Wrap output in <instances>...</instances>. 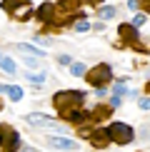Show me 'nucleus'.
<instances>
[{
  "label": "nucleus",
  "mask_w": 150,
  "mask_h": 152,
  "mask_svg": "<svg viewBox=\"0 0 150 152\" xmlns=\"http://www.w3.org/2000/svg\"><path fill=\"white\" fill-rule=\"evenodd\" d=\"M85 97H88V95L83 90H60V92L53 95V105H55V110H58V112L75 110V107H83Z\"/></svg>",
  "instance_id": "f257e3e1"
},
{
  "label": "nucleus",
  "mask_w": 150,
  "mask_h": 152,
  "mask_svg": "<svg viewBox=\"0 0 150 152\" xmlns=\"http://www.w3.org/2000/svg\"><path fill=\"white\" fill-rule=\"evenodd\" d=\"M85 80H88V85H93V87H105L108 82H112V70H110V65L100 62V65L85 70Z\"/></svg>",
  "instance_id": "f03ea898"
},
{
  "label": "nucleus",
  "mask_w": 150,
  "mask_h": 152,
  "mask_svg": "<svg viewBox=\"0 0 150 152\" xmlns=\"http://www.w3.org/2000/svg\"><path fill=\"white\" fill-rule=\"evenodd\" d=\"M108 137H110V142H115V145H130L135 140V130L130 127V125H125V122H112L108 127Z\"/></svg>",
  "instance_id": "7ed1b4c3"
},
{
  "label": "nucleus",
  "mask_w": 150,
  "mask_h": 152,
  "mask_svg": "<svg viewBox=\"0 0 150 152\" xmlns=\"http://www.w3.org/2000/svg\"><path fill=\"white\" fill-rule=\"evenodd\" d=\"M0 150L3 152H18L20 150V135L0 125Z\"/></svg>",
  "instance_id": "20e7f679"
},
{
  "label": "nucleus",
  "mask_w": 150,
  "mask_h": 152,
  "mask_svg": "<svg viewBox=\"0 0 150 152\" xmlns=\"http://www.w3.org/2000/svg\"><path fill=\"white\" fill-rule=\"evenodd\" d=\"M60 117L68 120V122H73V125H85V122H90V112H85L83 107H75V110H62Z\"/></svg>",
  "instance_id": "39448f33"
},
{
  "label": "nucleus",
  "mask_w": 150,
  "mask_h": 152,
  "mask_svg": "<svg viewBox=\"0 0 150 152\" xmlns=\"http://www.w3.org/2000/svg\"><path fill=\"white\" fill-rule=\"evenodd\" d=\"M48 145H50L53 150H68V152L78 150V142H75V140H68L65 135H53V137H48Z\"/></svg>",
  "instance_id": "423d86ee"
},
{
  "label": "nucleus",
  "mask_w": 150,
  "mask_h": 152,
  "mask_svg": "<svg viewBox=\"0 0 150 152\" xmlns=\"http://www.w3.org/2000/svg\"><path fill=\"white\" fill-rule=\"evenodd\" d=\"M80 5H83V0H55V8H60L62 12H68V15H75V18H85L80 10Z\"/></svg>",
  "instance_id": "0eeeda50"
},
{
  "label": "nucleus",
  "mask_w": 150,
  "mask_h": 152,
  "mask_svg": "<svg viewBox=\"0 0 150 152\" xmlns=\"http://www.w3.org/2000/svg\"><path fill=\"white\" fill-rule=\"evenodd\" d=\"M88 140H90V145H93V147H95V150H105V147H108V145H110L108 130H100V127H98V130H93Z\"/></svg>",
  "instance_id": "6e6552de"
},
{
  "label": "nucleus",
  "mask_w": 150,
  "mask_h": 152,
  "mask_svg": "<svg viewBox=\"0 0 150 152\" xmlns=\"http://www.w3.org/2000/svg\"><path fill=\"white\" fill-rule=\"evenodd\" d=\"M35 15H38L40 23H53L55 20V3H43L40 8L35 10Z\"/></svg>",
  "instance_id": "1a4fd4ad"
},
{
  "label": "nucleus",
  "mask_w": 150,
  "mask_h": 152,
  "mask_svg": "<svg viewBox=\"0 0 150 152\" xmlns=\"http://www.w3.org/2000/svg\"><path fill=\"white\" fill-rule=\"evenodd\" d=\"M118 35H120L125 42H133V40H138V28H135L133 23H120V28H118Z\"/></svg>",
  "instance_id": "9d476101"
},
{
  "label": "nucleus",
  "mask_w": 150,
  "mask_h": 152,
  "mask_svg": "<svg viewBox=\"0 0 150 152\" xmlns=\"http://www.w3.org/2000/svg\"><path fill=\"white\" fill-rule=\"evenodd\" d=\"M28 5H30V0H3V3H0V8L8 12V15H15L20 8H28Z\"/></svg>",
  "instance_id": "9b49d317"
},
{
  "label": "nucleus",
  "mask_w": 150,
  "mask_h": 152,
  "mask_svg": "<svg viewBox=\"0 0 150 152\" xmlns=\"http://www.w3.org/2000/svg\"><path fill=\"white\" fill-rule=\"evenodd\" d=\"M110 112H112L110 105H98L95 110L90 112V120H93V122H103L105 117H110Z\"/></svg>",
  "instance_id": "f8f14e48"
},
{
  "label": "nucleus",
  "mask_w": 150,
  "mask_h": 152,
  "mask_svg": "<svg viewBox=\"0 0 150 152\" xmlns=\"http://www.w3.org/2000/svg\"><path fill=\"white\" fill-rule=\"evenodd\" d=\"M48 115H45V112H33V115H28V117H25V122H28V125H35V127H43V125H45L48 122Z\"/></svg>",
  "instance_id": "ddd939ff"
},
{
  "label": "nucleus",
  "mask_w": 150,
  "mask_h": 152,
  "mask_svg": "<svg viewBox=\"0 0 150 152\" xmlns=\"http://www.w3.org/2000/svg\"><path fill=\"white\" fill-rule=\"evenodd\" d=\"M5 95L12 100V102H20V100L25 97V92H23V87H18V85H8L5 87Z\"/></svg>",
  "instance_id": "4468645a"
},
{
  "label": "nucleus",
  "mask_w": 150,
  "mask_h": 152,
  "mask_svg": "<svg viewBox=\"0 0 150 152\" xmlns=\"http://www.w3.org/2000/svg\"><path fill=\"white\" fill-rule=\"evenodd\" d=\"M23 77L28 80V82H33V85H43V82L48 80V72L45 70H43V72H25Z\"/></svg>",
  "instance_id": "2eb2a0df"
},
{
  "label": "nucleus",
  "mask_w": 150,
  "mask_h": 152,
  "mask_svg": "<svg viewBox=\"0 0 150 152\" xmlns=\"http://www.w3.org/2000/svg\"><path fill=\"white\" fill-rule=\"evenodd\" d=\"M18 50H20V53H25V55H35V58H40V60L45 58L40 48H33V45H28V42H20V45H18Z\"/></svg>",
  "instance_id": "dca6fc26"
},
{
  "label": "nucleus",
  "mask_w": 150,
  "mask_h": 152,
  "mask_svg": "<svg viewBox=\"0 0 150 152\" xmlns=\"http://www.w3.org/2000/svg\"><path fill=\"white\" fill-rule=\"evenodd\" d=\"M0 67H3L5 72H10V75H15V70H18V67H15V62H12L8 55H3V53H0Z\"/></svg>",
  "instance_id": "f3484780"
},
{
  "label": "nucleus",
  "mask_w": 150,
  "mask_h": 152,
  "mask_svg": "<svg viewBox=\"0 0 150 152\" xmlns=\"http://www.w3.org/2000/svg\"><path fill=\"white\" fill-rule=\"evenodd\" d=\"M98 15L103 18V20H112V18H115V8H110V5H103V8H100L98 5Z\"/></svg>",
  "instance_id": "a211bd4d"
},
{
  "label": "nucleus",
  "mask_w": 150,
  "mask_h": 152,
  "mask_svg": "<svg viewBox=\"0 0 150 152\" xmlns=\"http://www.w3.org/2000/svg\"><path fill=\"white\" fill-rule=\"evenodd\" d=\"M73 28H75V33H88V30H90V23H88L85 18H78Z\"/></svg>",
  "instance_id": "6ab92c4d"
},
{
  "label": "nucleus",
  "mask_w": 150,
  "mask_h": 152,
  "mask_svg": "<svg viewBox=\"0 0 150 152\" xmlns=\"http://www.w3.org/2000/svg\"><path fill=\"white\" fill-rule=\"evenodd\" d=\"M70 75H73V77L85 75V65H83V62H70Z\"/></svg>",
  "instance_id": "aec40b11"
},
{
  "label": "nucleus",
  "mask_w": 150,
  "mask_h": 152,
  "mask_svg": "<svg viewBox=\"0 0 150 152\" xmlns=\"http://www.w3.org/2000/svg\"><path fill=\"white\" fill-rule=\"evenodd\" d=\"M145 23H148L145 12H138V10H135V15H133V25H135V28H143Z\"/></svg>",
  "instance_id": "412c9836"
},
{
  "label": "nucleus",
  "mask_w": 150,
  "mask_h": 152,
  "mask_svg": "<svg viewBox=\"0 0 150 152\" xmlns=\"http://www.w3.org/2000/svg\"><path fill=\"white\" fill-rule=\"evenodd\" d=\"M35 42H38V45H45V48H50V45H53V37H45V35H40V33H38L35 35Z\"/></svg>",
  "instance_id": "4be33fe9"
},
{
  "label": "nucleus",
  "mask_w": 150,
  "mask_h": 152,
  "mask_svg": "<svg viewBox=\"0 0 150 152\" xmlns=\"http://www.w3.org/2000/svg\"><path fill=\"white\" fill-rule=\"evenodd\" d=\"M112 95H120V97H125V95H128V87H125L123 82H115V85H112Z\"/></svg>",
  "instance_id": "5701e85b"
},
{
  "label": "nucleus",
  "mask_w": 150,
  "mask_h": 152,
  "mask_svg": "<svg viewBox=\"0 0 150 152\" xmlns=\"http://www.w3.org/2000/svg\"><path fill=\"white\" fill-rule=\"evenodd\" d=\"M23 62L28 67H40V58H35V55H28V58H23Z\"/></svg>",
  "instance_id": "b1692460"
},
{
  "label": "nucleus",
  "mask_w": 150,
  "mask_h": 152,
  "mask_svg": "<svg viewBox=\"0 0 150 152\" xmlns=\"http://www.w3.org/2000/svg\"><path fill=\"white\" fill-rule=\"evenodd\" d=\"M70 62H73L70 55H58V65H70Z\"/></svg>",
  "instance_id": "393cba45"
},
{
  "label": "nucleus",
  "mask_w": 150,
  "mask_h": 152,
  "mask_svg": "<svg viewBox=\"0 0 150 152\" xmlns=\"http://www.w3.org/2000/svg\"><path fill=\"white\" fill-rule=\"evenodd\" d=\"M123 105V97L120 95H112V100H110V107H120Z\"/></svg>",
  "instance_id": "a878e982"
},
{
  "label": "nucleus",
  "mask_w": 150,
  "mask_h": 152,
  "mask_svg": "<svg viewBox=\"0 0 150 152\" xmlns=\"http://www.w3.org/2000/svg\"><path fill=\"white\" fill-rule=\"evenodd\" d=\"M138 3H140L143 12H148V15H150V0H138Z\"/></svg>",
  "instance_id": "bb28decb"
},
{
  "label": "nucleus",
  "mask_w": 150,
  "mask_h": 152,
  "mask_svg": "<svg viewBox=\"0 0 150 152\" xmlns=\"http://www.w3.org/2000/svg\"><path fill=\"white\" fill-rule=\"evenodd\" d=\"M140 107H143V110H150V97H143L140 100Z\"/></svg>",
  "instance_id": "cd10ccee"
},
{
  "label": "nucleus",
  "mask_w": 150,
  "mask_h": 152,
  "mask_svg": "<svg viewBox=\"0 0 150 152\" xmlns=\"http://www.w3.org/2000/svg\"><path fill=\"white\" fill-rule=\"evenodd\" d=\"M128 8L130 10H138V8H140V3H138V0H128Z\"/></svg>",
  "instance_id": "c85d7f7f"
},
{
  "label": "nucleus",
  "mask_w": 150,
  "mask_h": 152,
  "mask_svg": "<svg viewBox=\"0 0 150 152\" xmlns=\"http://www.w3.org/2000/svg\"><path fill=\"white\" fill-rule=\"evenodd\" d=\"M95 97H105V87H95Z\"/></svg>",
  "instance_id": "c756f323"
},
{
  "label": "nucleus",
  "mask_w": 150,
  "mask_h": 152,
  "mask_svg": "<svg viewBox=\"0 0 150 152\" xmlns=\"http://www.w3.org/2000/svg\"><path fill=\"white\" fill-rule=\"evenodd\" d=\"M83 3H85V5H95V8H98V5L103 3V0H83Z\"/></svg>",
  "instance_id": "7c9ffc66"
},
{
  "label": "nucleus",
  "mask_w": 150,
  "mask_h": 152,
  "mask_svg": "<svg viewBox=\"0 0 150 152\" xmlns=\"http://www.w3.org/2000/svg\"><path fill=\"white\" fill-rule=\"evenodd\" d=\"M20 152H38V150H33V147H25V150H20Z\"/></svg>",
  "instance_id": "2f4dec72"
},
{
  "label": "nucleus",
  "mask_w": 150,
  "mask_h": 152,
  "mask_svg": "<svg viewBox=\"0 0 150 152\" xmlns=\"http://www.w3.org/2000/svg\"><path fill=\"white\" fill-rule=\"evenodd\" d=\"M145 92H148V95H150V82H148V85H145Z\"/></svg>",
  "instance_id": "473e14b6"
},
{
  "label": "nucleus",
  "mask_w": 150,
  "mask_h": 152,
  "mask_svg": "<svg viewBox=\"0 0 150 152\" xmlns=\"http://www.w3.org/2000/svg\"><path fill=\"white\" fill-rule=\"evenodd\" d=\"M0 110H3V102H0Z\"/></svg>",
  "instance_id": "72a5a7b5"
}]
</instances>
